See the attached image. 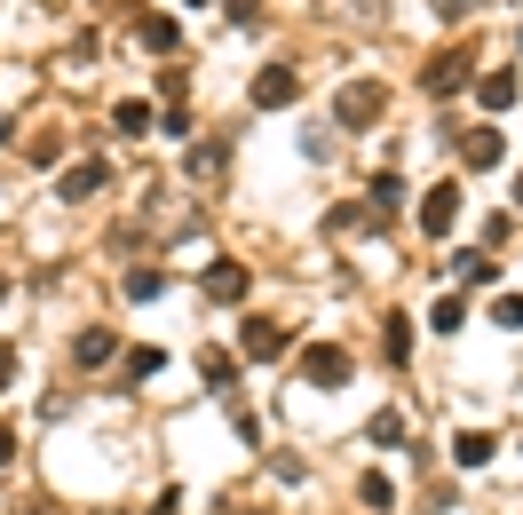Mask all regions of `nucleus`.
<instances>
[{
    "label": "nucleus",
    "instance_id": "1",
    "mask_svg": "<svg viewBox=\"0 0 523 515\" xmlns=\"http://www.w3.org/2000/svg\"><path fill=\"white\" fill-rule=\"evenodd\" d=\"M381 103H389V88H381V80H349V88H341V103H333V119H341V127H373V119H381Z\"/></svg>",
    "mask_w": 523,
    "mask_h": 515
},
{
    "label": "nucleus",
    "instance_id": "2",
    "mask_svg": "<svg viewBox=\"0 0 523 515\" xmlns=\"http://www.w3.org/2000/svg\"><path fill=\"white\" fill-rule=\"evenodd\" d=\"M452 222H460V183L444 175L436 191H420V230L428 238H452Z\"/></svg>",
    "mask_w": 523,
    "mask_h": 515
},
{
    "label": "nucleus",
    "instance_id": "3",
    "mask_svg": "<svg viewBox=\"0 0 523 515\" xmlns=\"http://www.w3.org/2000/svg\"><path fill=\"white\" fill-rule=\"evenodd\" d=\"M302 381H310V389H341V381H349V349L310 341V349H302Z\"/></svg>",
    "mask_w": 523,
    "mask_h": 515
},
{
    "label": "nucleus",
    "instance_id": "4",
    "mask_svg": "<svg viewBox=\"0 0 523 515\" xmlns=\"http://www.w3.org/2000/svg\"><path fill=\"white\" fill-rule=\"evenodd\" d=\"M286 349H294V333H286V325H262V317H254V325H238V357L270 365V357H286Z\"/></svg>",
    "mask_w": 523,
    "mask_h": 515
},
{
    "label": "nucleus",
    "instance_id": "5",
    "mask_svg": "<svg viewBox=\"0 0 523 515\" xmlns=\"http://www.w3.org/2000/svg\"><path fill=\"white\" fill-rule=\"evenodd\" d=\"M104 183H111L104 159H80V167H64V175H56V199H88V191H104Z\"/></svg>",
    "mask_w": 523,
    "mask_h": 515
},
{
    "label": "nucleus",
    "instance_id": "6",
    "mask_svg": "<svg viewBox=\"0 0 523 515\" xmlns=\"http://www.w3.org/2000/svg\"><path fill=\"white\" fill-rule=\"evenodd\" d=\"M294 96H302V80H294L286 64H270V72H254V103H262V111H278V103H294Z\"/></svg>",
    "mask_w": 523,
    "mask_h": 515
},
{
    "label": "nucleus",
    "instance_id": "7",
    "mask_svg": "<svg viewBox=\"0 0 523 515\" xmlns=\"http://www.w3.org/2000/svg\"><path fill=\"white\" fill-rule=\"evenodd\" d=\"M111 357H119V333H111V325H88V333L72 341V365H88V373L111 365Z\"/></svg>",
    "mask_w": 523,
    "mask_h": 515
},
{
    "label": "nucleus",
    "instance_id": "8",
    "mask_svg": "<svg viewBox=\"0 0 523 515\" xmlns=\"http://www.w3.org/2000/svg\"><path fill=\"white\" fill-rule=\"evenodd\" d=\"M500 151H508L500 127H468V135H460V159H468V167H500Z\"/></svg>",
    "mask_w": 523,
    "mask_h": 515
},
{
    "label": "nucleus",
    "instance_id": "9",
    "mask_svg": "<svg viewBox=\"0 0 523 515\" xmlns=\"http://www.w3.org/2000/svg\"><path fill=\"white\" fill-rule=\"evenodd\" d=\"M207 302H246V262H214L207 270Z\"/></svg>",
    "mask_w": 523,
    "mask_h": 515
},
{
    "label": "nucleus",
    "instance_id": "10",
    "mask_svg": "<svg viewBox=\"0 0 523 515\" xmlns=\"http://www.w3.org/2000/svg\"><path fill=\"white\" fill-rule=\"evenodd\" d=\"M516 96H523L516 72H484V80H476V103H484V111H508Z\"/></svg>",
    "mask_w": 523,
    "mask_h": 515
},
{
    "label": "nucleus",
    "instance_id": "11",
    "mask_svg": "<svg viewBox=\"0 0 523 515\" xmlns=\"http://www.w3.org/2000/svg\"><path fill=\"white\" fill-rule=\"evenodd\" d=\"M135 40H143L151 56H175V40H183V24H175V16H143V24H135Z\"/></svg>",
    "mask_w": 523,
    "mask_h": 515
},
{
    "label": "nucleus",
    "instance_id": "12",
    "mask_svg": "<svg viewBox=\"0 0 523 515\" xmlns=\"http://www.w3.org/2000/svg\"><path fill=\"white\" fill-rule=\"evenodd\" d=\"M492 452H500V444H492L484 428H468V436H452V460H460V468H484Z\"/></svg>",
    "mask_w": 523,
    "mask_h": 515
},
{
    "label": "nucleus",
    "instance_id": "13",
    "mask_svg": "<svg viewBox=\"0 0 523 515\" xmlns=\"http://www.w3.org/2000/svg\"><path fill=\"white\" fill-rule=\"evenodd\" d=\"M468 80V56H436L428 64V96H444V88H460Z\"/></svg>",
    "mask_w": 523,
    "mask_h": 515
},
{
    "label": "nucleus",
    "instance_id": "14",
    "mask_svg": "<svg viewBox=\"0 0 523 515\" xmlns=\"http://www.w3.org/2000/svg\"><path fill=\"white\" fill-rule=\"evenodd\" d=\"M452 262H460V286H492V278H500L492 254H452Z\"/></svg>",
    "mask_w": 523,
    "mask_h": 515
},
{
    "label": "nucleus",
    "instance_id": "15",
    "mask_svg": "<svg viewBox=\"0 0 523 515\" xmlns=\"http://www.w3.org/2000/svg\"><path fill=\"white\" fill-rule=\"evenodd\" d=\"M111 127H119V135H151V103H119V111H111Z\"/></svg>",
    "mask_w": 523,
    "mask_h": 515
},
{
    "label": "nucleus",
    "instance_id": "16",
    "mask_svg": "<svg viewBox=\"0 0 523 515\" xmlns=\"http://www.w3.org/2000/svg\"><path fill=\"white\" fill-rule=\"evenodd\" d=\"M428 325H436V333H460V325H468V302H460V294H444V302L428 309Z\"/></svg>",
    "mask_w": 523,
    "mask_h": 515
},
{
    "label": "nucleus",
    "instance_id": "17",
    "mask_svg": "<svg viewBox=\"0 0 523 515\" xmlns=\"http://www.w3.org/2000/svg\"><path fill=\"white\" fill-rule=\"evenodd\" d=\"M381 349H389V365H405V357H413V333H405V317H389V325H381Z\"/></svg>",
    "mask_w": 523,
    "mask_h": 515
},
{
    "label": "nucleus",
    "instance_id": "18",
    "mask_svg": "<svg viewBox=\"0 0 523 515\" xmlns=\"http://www.w3.org/2000/svg\"><path fill=\"white\" fill-rule=\"evenodd\" d=\"M199 373H207L214 389H230V381H238V357H222V349H207V357H199Z\"/></svg>",
    "mask_w": 523,
    "mask_h": 515
},
{
    "label": "nucleus",
    "instance_id": "19",
    "mask_svg": "<svg viewBox=\"0 0 523 515\" xmlns=\"http://www.w3.org/2000/svg\"><path fill=\"white\" fill-rule=\"evenodd\" d=\"M397 206H405V183H397V175H381V183H373V214H397Z\"/></svg>",
    "mask_w": 523,
    "mask_h": 515
},
{
    "label": "nucleus",
    "instance_id": "20",
    "mask_svg": "<svg viewBox=\"0 0 523 515\" xmlns=\"http://www.w3.org/2000/svg\"><path fill=\"white\" fill-rule=\"evenodd\" d=\"M373 444H405V412H373Z\"/></svg>",
    "mask_w": 523,
    "mask_h": 515
},
{
    "label": "nucleus",
    "instance_id": "21",
    "mask_svg": "<svg viewBox=\"0 0 523 515\" xmlns=\"http://www.w3.org/2000/svg\"><path fill=\"white\" fill-rule=\"evenodd\" d=\"M492 325H508V333H523V294H500V302H492Z\"/></svg>",
    "mask_w": 523,
    "mask_h": 515
},
{
    "label": "nucleus",
    "instance_id": "22",
    "mask_svg": "<svg viewBox=\"0 0 523 515\" xmlns=\"http://www.w3.org/2000/svg\"><path fill=\"white\" fill-rule=\"evenodd\" d=\"M159 286H167V278H159V270H127V294H135V302H151V294H159Z\"/></svg>",
    "mask_w": 523,
    "mask_h": 515
},
{
    "label": "nucleus",
    "instance_id": "23",
    "mask_svg": "<svg viewBox=\"0 0 523 515\" xmlns=\"http://www.w3.org/2000/svg\"><path fill=\"white\" fill-rule=\"evenodd\" d=\"M16 460V420H0V468Z\"/></svg>",
    "mask_w": 523,
    "mask_h": 515
},
{
    "label": "nucleus",
    "instance_id": "24",
    "mask_svg": "<svg viewBox=\"0 0 523 515\" xmlns=\"http://www.w3.org/2000/svg\"><path fill=\"white\" fill-rule=\"evenodd\" d=\"M8 381H16V349L0 341V389H8Z\"/></svg>",
    "mask_w": 523,
    "mask_h": 515
},
{
    "label": "nucleus",
    "instance_id": "25",
    "mask_svg": "<svg viewBox=\"0 0 523 515\" xmlns=\"http://www.w3.org/2000/svg\"><path fill=\"white\" fill-rule=\"evenodd\" d=\"M230 515H254V508H230Z\"/></svg>",
    "mask_w": 523,
    "mask_h": 515
},
{
    "label": "nucleus",
    "instance_id": "26",
    "mask_svg": "<svg viewBox=\"0 0 523 515\" xmlns=\"http://www.w3.org/2000/svg\"><path fill=\"white\" fill-rule=\"evenodd\" d=\"M191 8H207V0H191Z\"/></svg>",
    "mask_w": 523,
    "mask_h": 515
},
{
    "label": "nucleus",
    "instance_id": "27",
    "mask_svg": "<svg viewBox=\"0 0 523 515\" xmlns=\"http://www.w3.org/2000/svg\"><path fill=\"white\" fill-rule=\"evenodd\" d=\"M516 191H523V175H516Z\"/></svg>",
    "mask_w": 523,
    "mask_h": 515
}]
</instances>
